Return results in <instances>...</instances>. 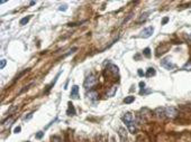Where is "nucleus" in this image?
<instances>
[{
    "label": "nucleus",
    "mask_w": 191,
    "mask_h": 142,
    "mask_svg": "<svg viewBox=\"0 0 191 142\" xmlns=\"http://www.w3.org/2000/svg\"><path fill=\"white\" fill-rule=\"evenodd\" d=\"M97 82H98L97 77L95 75H90V76H88L87 78H85L84 83H83V86H84V89L90 90V89H92V87L97 84Z\"/></svg>",
    "instance_id": "f257e3e1"
},
{
    "label": "nucleus",
    "mask_w": 191,
    "mask_h": 142,
    "mask_svg": "<svg viewBox=\"0 0 191 142\" xmlns=\"http://www.w3.org/2000/svg\"><path fill=\"white\" fill-rule=\"evenodd\" d=\"M165 115H166V118H170V119L177 118L178 117V110L173 106L165 107Z\"/></svg>",
    "instance_id": "f03ea898"
},
{
    "label": "nucleus",
    "mask_w": 191,
    "mask_h": 142,
    "mask_svg": "<svg viewBox=\"0 0 191 142\" xmlns=\"http://www.w3.org/2000/svg\"><path fill=\"white\" fill-rule=\"evenodd\" d=\"M161 65L163 66V67H165L166 69H172V68H174V64L171 62V59L170 58H164V59H162V62H161Z\"/></svg>",
    "instance_id": "7ed1b4c3"
},
{
    "label": "nucleus",
    "mask_w": 191,
    "mask_h": 142,
    "mask_svg": "<svg viewBox=\"0 0 191 142\" xmlns=\"http://www.w3.org/2000/svg\"><path fill=\"white\" fill-rule=\"evenodd\" d=\"M153 32H154V28L153 27H147L145 29H143V32L141 33V37L143 38H148L153 35Z\"/></svg>",
    "instance_id": "20e7f679"
},
{
    "label": "nucleus",
    "mask_w": 191,
    "mask_h": 142,
    "mask_svg": "<svg viewBox=\"0 0 191 142\" xmlns=\"http://www.w3.org/2000/svg\"><path fill=\"white\" fill-rule=\"evenodd\" d=\"M154 113H155V115L160 119H164L166 117L165 115V107H158V109H155Z\"/></svg>",
    "instance_id": "39448f33"
},
{
    "label": "nucleus",
    "mask_w": 191,
    "mask_h": 142,
    "mask_svg": "<svg viewBox=\"0 0 191 142\" xmlns=\"http://www.w3.org/2000/svg\"><path fill=\"white\" fill-rule=\"evenodd\" d=\"M118 134H119V136H120V139H121L123 142L127 141V131L125 130L124 128H119L118 129Z\"/></svg>",
    "instance_id": "423d86ee"
},
{
    "label": "nucleus",
    "mask_w": 191,
    "mask_h": 142,
    "mask_svg": "<svg viewBox=\"0 0 191 142\" xmlns=\"http://www.w3.org/2000/svg\"><path fill=\"white\" fill-rule=\"evenodd\" d=\"M126 125H127V128H128V131H129L130 133H136V131H137V129H136V124H135V121L133 120V121H130V122H128L126 123Z\"/></svg>",
    "instance_id": "0eeeda50"
},
{
    "label": "nucleus",
    "mask_w": 191,
    "mask_h": 142,
    "mask_svg": "<svg viewBox=\"0 0 191 142\" xmlns=\"http://www.w3.org/2000/svg\"><path fill=\"white\" fill-rule=\"evenodd\" d=\"M71 97L72 99H78L79 97V86L78 85H73L71 90Z\"/></svg>",
    "instance_id": "6e6552de"
},
{
    "label": "nucleus",
    "mask_w": 191,
    "mask_h": 142,
    "mask_svg": "<svg viewBox=\"0 0 191 142\" xmlns=\"http://www.w3.org/2000/svg\"><path fill=\"white\" fill-rule=\"evenodd\" d=\"M121 120L124 121L125 122V124H126V123H128V122H130V121H133L134 120V118H133V115L130 114V113H125L124 115H123V118H121Z\"/></svg>",
    "instance_id": "1a4fd4ad"
},
{
    "label": "nucleus",
    "mask_w": 191,
    "mask_h": 142,
    "mask_svg": "<svg viewBox=\"0 0 191 142\" xmlns=\"http://www.w3.org/2000/svg\"><path fill=\"white\" fill-rule=\"evenodd\" d=\"M67 105H69V109H67V111H66V114L70 115V117H72V115L75 114V109H74V106H73V104L71 102H69Z\"/></svg>",
    "instance_id": "9d476101"
},
{
    "label": "nucleus",
    "mask_w": 191,
    "mask_h": 142,
    "mask_svg": "<svg viewBox=\"0 0 191 142\" xmlns=\"http://www.w3.org/2000/svg\"><path fill=\"white\" fill-rule=\"evenodd\" d=\"M87 95H88V99L92 100V101H95L97 97H98V93H97L96 91H89V93Z\"/></svg>",
    "instance_id": "9b49d317"
},
{
    "label": "nucleus",
    "mask_w": 191,
    "mask_h": 142,
    "mask_svg": "<svg viewBox=\"0 0 191 142\" xmlns=\"http://www.w3.org/2000/svg\"><path fill=\"white\" fill-rule=\"evenodd\" d=\"M116 92H117V86H116V85H114V86H111L110 90L107 92V96H109V97L114 96V95L116 94Z\"/></svg>",
    "instance_id": "f8f14e48"
},
{
    "label": "nucleus",
    "mask_w": 191,
    "mask_h": 142,
    "mask_svg": "<svg viewBox=\"0 0 191 142\" xmlns=\"http://www.w3.org/2000/svg\"><path fill=\"white\" fill-rule=\"evenodd\" d=\"M155 69L153 68V67H150V68H147V73H146V76L147 77H151V76H154L155 75Z\"/></svg>",
    "instance_id": "ddd939ff"
},
{
    "label": "nucleus",
    "mask_w": 191,
    "mask_h": 142,
    "mask_svg": "<svg viewBox=\"0 0 191 142\" xmlns=\"http://www.w3.org/2000/svg\"><path fill=\"white\" fill-rule=\"evenodd\" d=\"M134 101H135V97L134 96H127V97H125L124 103H125V104H130V103H133Z\"/></svg>",
    "instance_id": "4468645a"
},
{
    "label": "nucleus",
    "mask_w": 191,
    "mask_h": 142,
    "mask_svg": "<svg viewBox=\"0 0 191 142\" xmlns=\"http://www.w3.org/2000/svg\"><path fill=\"white\" fill-rule=\"evenodd\" d=\"M17 109H18V106H17V105H14V106H11V107H10V109H9L8 111H7V113H6V114H7V115H11L12 113H14V112H15V111H16Z\"/></svg>",
    "instance_id": "2eb2a0df"
},
{
    "label": "nucleus",
    "mask_w": 191,
    "mask_h": 142,
    "mask_svg": "<svg viewBox=\"0 0 191 142\" xmlns=\"http://www.w3.org/2000/svg\"><path fill=\"white\" fill-rule=\"evenodd\" d=\"M29 19H30V16L24 17V18H23V19H22V20H20V22H19V24H20V25H22V26H24V25H26V24H27V22H28V21H29Z\"/></svg>",
    "instance_id": "dca6fc26"
},
{
    "label": "nucleus",
    "mask_w": 191,
    "mask_h": 142,
    "mask_svg": "<svg viewBox=\"0 0 191 142\" xmlns=\"http://www.w3.org/2000/svg\"><path fill=\"white\" fill-rule=\"evenodd\" d=\"M109 69L114 74H117L118 73V67H117L116 65H109Z\"/></svg>",
    "instance_id": "f3484780"
},
{
    "label": "nucleus",
    "mask_w": 191,
    "mask_h": 142,
    "mask_svg": "<svg viewBox=\"0 0 191 142\" xmlns=\"http://www.w3.org/2000/svg\"><path fill=\"white\" fill-rule=\"evenodd\" d=\"M143 54L146 56V57H150V56H151V50H150V48H145V49L143 50Z\"/></svg>",
    "instance_id": "a211bd4d"
},
{
    "label": "nucleus",
    "mask_w": 191,
    "mask_h": 142,
    "mask_svg": "<svg viewBox=\"0 0 191 142\" xmlns=\"http://www.w3.org/2000/svg\"><path fill=\"white\" fill-rule=\"evenodd\" d=\"M183 69H185V71H191V62H188V63L183 66Z\"/></svg>",
    "instance_id": "6ab92c4d"
},
{
    "label": "nucleus",
    "mask_w": 191,
    "mask_h": 142,
    "mask_svg": "<svg viewBox=\"0 0 191 142\" xmlns=\"http://www.w3.org/2000/svg\"><path fill=\"white\" fill-rule=\"evenodd\" d=\"M52 142H62V140H61L60 136L54 135V136H52Z\"/></svg>",
    "instance_id": "aec40b11"
},
{
    "label": "nucleus",
    "mask_w": 191,
    "mask_h": 142,
    "mask_svg": "<svg viewBox=\"0 0 191 142\" xmlns=\"http://www.w3.org/2000/svg\"><path fill=\"white\" fill-rule=\"evenodd\" d=\"M6 59H1V64H0V68H4L5 66H6Z\"/></svg>",
    "instance_id": "412c9836"
},
{
    "label": "nucleus",
    "mask_w": 191,
    "mask_h": 142,
    "mask_svg": "<svg viewBox=\"0 0 191 142\" xmlns=\"http://www.w3.org/2000/svg\"><path fill=\"white\" fill-rule=\"evenodd\" d=\"M66 9H67V6H65V5H64V6H61L59 8V10H61V11H65Z\"/></svg>",
    "instance_id": "4be33fe9"
},
{
    "label": "nucleus",
    "mask_w": 191,
    "mask_h": 142,
    "mask_svg": "<svg viewBox=\"0 0 191 142\" xmlns=\"http://www.w3.org/2000/svg\"><path fill=\"white\" fill-rule=\"evenodd\" d=\"M167 21H169V17H165V18H163V20H162V25H165Z\"/></svg>",
    "instance_id": "5701e85b"
},
{
    "label": "nucleus",
    "mask_w": 191,
    "mask_h": 142,
    "mask_svg": "<svg viewBox=\"0 0 191 142\" xmlns=\"http://www.w3.org/2000/svg\"><path fill=\"white\" fill-rule=\"evenodd\" d=\"M43 135H44V132H38L37 134H36V138H37V139H41Z\"/></svg>",
    "instance_id": "b1692460"
},
{
    "label": "nucleus",
    "mask_w": 191,
    "mask_h": 142,
    "mask_svg": "<svg viewBox=\"0 0 191 142\" xmlns=\"http://www.w3.org/2000/svg\"><path fill=\"white\" fill-rule=\"evenodd\" d=\"M20 130H22V128H20V126H17V128H15L14 132H15V133H19V132H20Z\"/></svg>",
    "instance_id": "393cba45"
},
{
    "label": "nucleus",
    "mask_w": 191,
    "mask_h": 142,
    "mask_svg": "<svg viewBox=\"0 0 191 142\" xmlns=\"http://www.w3.org/2000/svg\"><path fill=\"white\" fill-rule=\"evenodd\" d=\"M32 117H33V112H32V113H29V114H28L27 117H25V119H24V120H26V121H27V120H29V119L32 118Z\"/></svg>",
    "instance_id": "a878e982"
},
{
    "label": "nucleus",
    "mask_w": 191,
    "mask_h": 142,
    "mask_svg": "<svg viewBox=\"0 0 191 142\" xmlns=\"http://www.w3.org/2000/svg\"><path fill=\"white\" fill-rule=\"evenodd\" d=\"M140 86H141V89H142V91H141V92H143L144 87H145V83H144V82H141V83H140Z\"/></svg>",
    "instance_id": "bb28decb"
},
{
    "label": "nucleus",
    "mask_w": 191,
    "mask_h": 142,
    "mask_svg": "<svg viewBox=\"0 0 191 142\" xmlns=\"http://www.w3.org/2000/svg\"><path fill=\"white\" fill-rule=\"evenodd\" d=\"M137 73H138V75H140V76H144V72L142 71V69H138Z\"/></svg>",
    "instance_id": "cd10ccee"
},
{
    "label": "nucleus",
    "mask_w": 191,
    "mask_h": 142,
    "mask_svg": "<svg viewBox=\"0 0 191 142\" xmlns=\"http://www.w3.org/2000/svg\"><path fill=\"white\" fill-rule=\"evenodd\" d=\"M35 4H36L35 1H30V2H29V5H30V6H33V5H35Z\"/></svg>",
    "instance_id": "c85d7f7f"
},
{
    "label": "nucleus",
    "mask_w": 191,
    "mask_h": 142,
    "mask_svg": "<svg viewBox=\"0 0 191 142\" xmlns=\"http://www.w3.org/2000/svg\"><path fill=\"white\" fill-rule=\"evenodd\" d=\"M111 142H115V139L114 138H111Z\"/></svg>",
    "instance_id": "c756f323"
},
{
    "label": "nucleus",
    "mask_w": 191,
    "mask_h": 142,
    "mask_svg": "<svg viewBox=\"0 0 191 142\" xmlns=\"http://www.w3.org/2000/svg\"><path fill=\"white\" fill-rule=\"evenodd\" d=\"M27 142H29V141H27Z\"/></svg>",
    "instance_id": "7c9ffc66"
}]
</instances>
